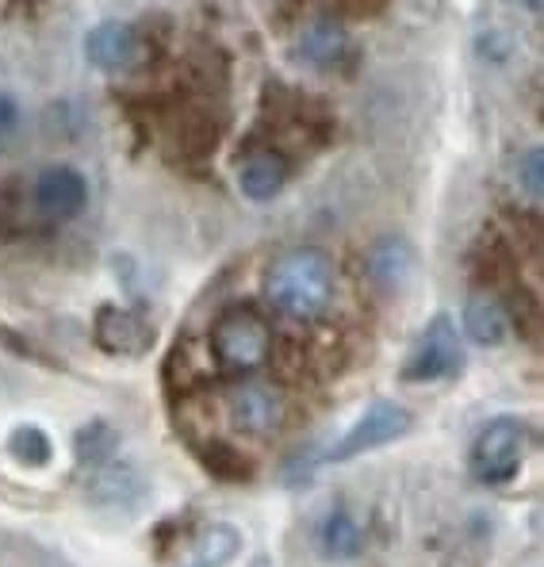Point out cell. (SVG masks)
<instances>
[{
  "label": "cell",
  "instance_id": "52a82bcc",
  "mask_svg": "<svg viewBox=\"0 0 544 567\" xmlns=\"http://www.w3.org/2000/svg\"><path fill=\"white\" fill-rule=\"evenodd\" d=\"M146 475H142L131 461H104L100 468H92L89 483H85V498L96 511H135V506L146 498Z\"/></svg>",
  "mask_w": 544,
  "mask_h": 567
},
{
  "label": "cell",
  "instance_id": "d6986e66",
  "mask_svg": "<svg viewBox=\"0 0 544 567\" xmlns=\"http://www.w3.org/2000/svg\"><path fill=\"white\" fill-rule=\"evenodd\" d=\"M517 185H522V192L533 199V204H541V192H544V154H541V146H530L522 154V162H517Z\"/></svg>",
  "mask_w": 544,
  "mask_h": 567
},
{
  "label": "cell",
  "instance_id": "ba28073f",
  "mask_svg": "<svg viewBox=\"0 0 544 567\" xmlns=\"http://www.w3.org/2000/svg\"><path fill=\"white\" fill-rule=\"evenodd\" d=\"M92 333H96V346L115 357H146L157 346L154 322H146L138 311H127V307H100Z\"/></svg>",
  "mask_w": 544,
  "mask_h": 567
},
{
  "label": "cell",
  "instance_id": "3957f363",
  "mask_svg": "<svg viewBox=\"0 0 544 567\" xmlns=\"http://www.w3.org/2000/svg\"><path fill=\"white\" fill-rule=\"evenodd\" d=\"M468 353H464V333L449 315H433L430 327L418 333L414 349L407 353L403 364V383H438V380H453L464 369Z\"/></svg>",
  "mask_w": 544,
  "mask_h": 567
},
{
  "label": "cell",
  "instance_id": "cb8c5ba5",
  "mask_svg": "<svg viewBox=\"0 0 544 567\" xmlns=\"http://www.w3.org/2000/svg\"><path fill=\"white\" fill-rule=\"evenodd\" d=\"M249 567H276V564H273V556L261 553V556H254V564H249Z\"/></svg>",
  "mask_w": 544,
  "mask_h": 567
},
{
  "label": "cell",
  "instance_id": "7a4b0ae2",
  "mask_svg": "<svg viewBox=\"0 0 544 567\" xmlns=\"http://www.w3.org/2000/svg\"><path fill=\"white\" fill-rule=\"evenodd\" d=\"M212 357L230 372H257L273 357V327L254 307H230L212 327Z\"/></svg>",
  "mask_w": 544,
  "mask_h": 567
},
{
  "label": "cell",
  "instance_id": "5b68a950",
  "mask_svg": "<svg viewBox=\"0 0 544 567\" xmlns=\"http://www.w3.org/2000/svg\"><path fill=\"white\" fill-rule=\"evenodd\" d=\"M410 430H414V414H410L403 403H396V399H376L322 461L346 464V461H353V456L376 453V449H383V445H396V441H403Z\"/></svg>",
  "mask_w": 544,
  "mask_h": 567
},
{
  "label": "cell",
  "instance_id": "9c48e42d",
  "mask_svg": "<svg viewBox=\"0 0 544 567\" xmlns=\"http://www.w3.org/2000/svg\"><path fill=\"white\" fill-rule=\"evenodd\" d=\"M31 199H35L39 215H47V219H78L89 207V181L73 165H47L35 177V196Z\"/></svg>",
  "mask_w": 544,
  "mask_h": 567
},
{
  "label": "cell",
  "instance_id": "6da1fadb",
  "mask_svg": "<svg viewBox=\"0 0 544 567\" xmlns=\"http://www.w3.org/2000/svg\"><path fill=\"white\" fill-rule=\"evenodd\" d=\"M333 265L322 249L299 246L280 254L265 272V299L284 315V319L296 322H315L330 311L333 303Z\"/></svg>",
  "mask_w": 544,
  "mask_h": 567
},
{
  "label": "cell",
  "instance_id": "7c38bea8",
  "mask_svg": "<svg viewBox=\"0 0 544 567\" xmlns=\"http://www.w3.org/2000/svg\"><path fill=\"white\" fill-rule=\"evenodd\" d=\"M346 54H349V35H346V28H341V20H330V16L307 23L296 39V58L307 70H318V73L333 70V65L346 62Z\"/></svg>",
  "mask_w": 544,
  "mask_h": 567
},
{
  "label": "cell",
  "instance_id": "8fae6325",
  "mask_svg": "<svg viewBox=\"0 0 544 567\" xmlns=\"http://www.w3.org/2000/svg\"><path fill=\"white\" fill-rule=\"evenodd\" d=\"M414 246L403 235H388L372 241V249L365 257V272L380 291H403L410 272H414Z\"/></svg>",
  "mask_w": 544,
  "mask_h": 567
},
{
  "label": "cell",
  "instance_id": "2e32d148",
  "mask_svg": "<svg viewBox=\"0 0 544 567\" xmlns=\"http://www.w3.org/2000/svg\"><path fill=\"white\" fill-rule=\"evenodd\" d=\"M242 553V529L230 522H212L192 540V567H227Z\"/></svg>",
  "mask_w": 544,
  "mask_h": 567
},
{
  "label": "cell",
  "instance_id": "44dd1931",
  "mask_svg": "<svg viewBox=\"0 0 544 567\" xmlns=\"http://www.w3.org/2000/svg\"><path fill=\"white\" fill-rule=\"evenodd\" d=\"M341 12L346 16H357V20H376V16H383V8H388V0H338Z\"/></svg>",
  "mask_w": 544,
  "mask_h": 567
},
{
  "label": "cell",
  "instance_id": "9a60e30c",
  "mask_svg": "<svg viewBox=\"0 0 544 567\" xmlns=\"http://www.w3.org/2000/svg\"><path fill=\"white\" fill-rule=\"evenodd\" d=\"M510 319H506V307L499 303L495 296L487 291H475L472 299L464 303V333L483 349H495L506 341Z\"/></svg>",
  "mask_w": 544,
  "mask_h": 567
},
{
  "label": "cell",
  "instance_id": "7402d4cb",
  "mask_svg": "<svg viewBox=\"0 0 544 567\" xmlns=\"http://www.w3.org/2000/svg\"><path fill=\"white\" fill-rule=\"evenodd\" d=\"M16 127H20V104L8 93H0V142L12 138Z\"/></svg>",
  "mask_w": 544,
  "mask_h": 567
},
{
  "label": "cell",
  "instance_id": "277c9868",
  "mask_svg": "<svg viewBox=\"0 0 544 567\" xmlns=\"http://www.w3.org/2000/svg\"><path fill=\"white\" fill-rule=\"evenodd\" d=\"M530 441H533V430L522 419L487 422L472 445V475L483 487H502V483H510L522 472Z\"/></svg>",
  "mask_w": 544,
  "mask_h": 567
},
{
  "label": "cell",
  "instance_id": "e0dca14e",
  "mask_svg": "<svg viewBox=\"0 0 544 567\" xmlns=\"http://www.w3.org/2000/svg\"><path fill=\"white\" fill-rule=\"evenodd\" d=\"M4 445H8V456H12L16 464H23V468H47V464L54 461V441H50V433L31 422L16 425Z\"/></svg>",
  "mask_w": 544,
  "mask_h": 567
},
{
  "label": "cell",
  "instance_id": "4fadbf2b",
  "mask_svg": "<svg viewBox=\"0 0 544 567\" xmlns=\"http://www.w3.org/2000/svg\"><path fill=\"white\" fill-rule=\"evenodd\" d=\"M315 545H318V556H326V560H333V564L353 560V556H361V548H365L361 522H357L349 511H341V506H333V511L318 522Z\"/></svg>",
  "mask_w": 544,
  "mask_h": 567
},
{
  "label": "cell",
  "instance_id": "30bf717a",
  "mask_svg": "<svg viewBox=\"0 0 544 567\" xmlns=\"http://www.w3.org/2000/svg\"><path fill=\"white\" fill-rule=\"evenodd\" d=\"M138 47H142L138 31L131 28V23H123V20H104L85 35L89 62L96 65V70H104V73H120V70H127V65H135Z\"/></svg>",
  "mask_w": 544,
  "mask_h": 567
},
{
  "label": "cell",
  "instance_id": "5bb4252c",
  "mask_svg": "<svg viewBox=\"0 0 544 567\" xmlns=\"http://www.w3.org/2000/svg\"><path fill=\"white\" fill-rule=\"evenodd\" d=\"M288 185V162H284L280 154H273V150H261V154L246 157L238 169V188L246 199H254V204H269L276 199Z\"/></svg>",
  "mask_w": 544,
  "mask_h": 567
},
{
  "label": "cell",
  "instance_id": "ac0fdd59",
  "mask_svg": "<svg viewBox=\"0 0 544 567\" xmlns=\"http://www.w3.org/2000/svg\"><path fill=\"white\" fill-rule=\"evenodd\" d=\"M115 449H120V433L104 419L81 425L78 437H73V453H78V461L85 464V468H100L104 461H112Z\"/></svg>",
  "mask_w": 544,
  "mask_h": 567
},
{
  "label": "cell",
  "instance_id": "8992f818",
  "mask_svg": "<svg viewBox=\"0 0 544 567\" xmlns=\"http://www.w3.org/2000/svg\"><path fill=\"white\" fill-rule=\"evenodd\" d=\"M230 422L238 425L242 433H254V437H273L276 430L288 419V399L276 383L265 380H246L230 391L227 399Z\"/></svg>",
  "mask_w": 544,
  "mask_h": 567
},
{
  "label": "cell",
  "instance_id": "603a6c76",
  "mask_svg": "<svg viewBox=\"0 0 544 567\" xmlns=\"http://www.w3.org/2000/svg\"><path fill=\"white\" fill-rule=\"evenodd\" d=\"M517 4H522V8H525V12L541 16V4H544V0H517Z\"/></svg>",
  "mask_w": 544,
  "mask_h": 567
},
{
  "label": "cell",
  "instance_id": "ffe728a7",
  "mask_svg": "<svg viewBox=\"0 0 544 567\" xmlns=\"http://www.w3.org/2000/svg\"><path fill=\"white\" fill-rule=\"evenodd\" d=\"M475 50H480V58H487L491 65H506L510 54H514V35H510L506 28H483L480 35H475Z\"/></svg>",
  "mask_w": 544,
  "mask_h": 567
}]
</instances>
